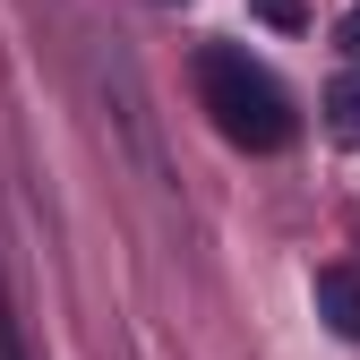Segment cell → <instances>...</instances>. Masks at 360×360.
Masks as SVG:
<instances>
[{"label":"cell","mask_w":360,"mask_h":360,"mask_svg":"<svg viewBox=\"0 0 360 360\" xmlns=\"http://www.w3.org/2000/svg\"><path fill=\"white\" fill-rule=\"evenodd\" d=\"M198 103L214 112V129L240 155H283L292 146V95L275 86V69H257L240 43H206L198 52Z\"/></svg>","instance_id":"6da1fadb"},{"label":"cell","mask_w":360,"mask_h":360,"mask_svg":"<svg viewBox=\"0 0 360 360\" xmlns=\"http://www.w3.org/2000/svg\"><path fill=\"white\" fill-rule=\"evenodd\" d=\"M326 129H335V146H360V69L326 86Z\"/></svg>","instance_id":"3957f363"},{"label":"cell","mask_w":360,"mask_h":360,"mask_svg":"<svg viewBox=\"0 0 360 360\" xmlns=\"http://www.w3.org/2000/svg\"><path fill=\"white\" fill-rule=\"evenodd\" d=\"M335 34H343V52L360 60V0H352V9H343V26H335Z\"/></svg>","instance_id":"5b68a950"},{"label":"cell","mask_w":360,"mask_h":360,"mask_svg":"<svg viewBox=\"0 0 360 360\" xmlns=\"http://www.w3.org/2000/svg\"><path fill=\"white\" fill-rule=\"evenodd\" d=\"M318 318L343 343H360V275H352V266H318Z\"/></svg>","instance_id":"7a4b0ae2"},{"label":"cell","mask_w":360,"mask_h":360,"mask_svg":"<svg viewBox=\"0 0 360 360\" xmlns=\"http://www.w3.org/2000/svg\"><path fill=\"white\" fill-rule=\"evenodd\" d=\"M249 9L275 26V34H300V26H309V0H249Z\"/></svg>","instance_id":"277c9868"}]
</instances>
